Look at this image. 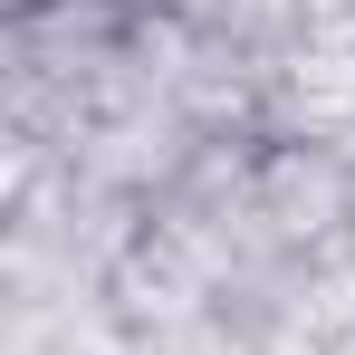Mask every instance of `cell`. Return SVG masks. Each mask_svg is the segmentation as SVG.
Returning a JSON list of instances; mask_svg holds the SVG:
<instances>
[{
	"mask_svg": "<svg viewBox=\"0 0 355 355\" xmlns=\"http://www.w3.org/2000/svg\"><path fill=\"white\" fill-rule=\"evenodd\" d=\"M250 231L279 259H327L355 231V144H307L269 135L250 164Z\"/></svg>",
	"mask_w": 355,
	"mask_h": 355,
	"instance_id": "obj_1",
	"label": "cell"
},
{
	"mask_svg": "<svg viewBox=\"0 0 355 355\" xmlns=\"http://www.w3.org/2000/svg\"><path fill=\"white\" fill-rule=\"evenodd\" d=\"M269 135L307 144H355V49H297L269 67Z\"/></svg>",
	"mask_w": 355,
	"mask_h": 355,
	"instance_id": "obj_2",
	"label": "cell"
},
{
	"mask_svg": "<svg viewBox=\"0 0 355 355\" xmlns=\"http://www.w3.org/2000/svg\"><path fill=\"white\" fill-rule=\"evenodd\" d=\"M211 39L250 67H279L307 49V0H221V19H211Z\"/></svg>",
	"mask_w": 355,
	"mask_h": 355,
	"instance_id": "obj_3",
	"label": "cell"
},
{
	"mask_svg": "<svg viewBox=\"0 0 355 355\" xmlns=\"http://www.w3.org/2000/svg\"><path fill=\"white\" fill-rule=\"evenodd\" d=\"M29 10H49V0H0V19H29Z\"/></svg>",
	"mask_w": 355,
	"mask_h": 355,
	"instance_id": "obj_4",
	"label": "cell"
}]
</instances>
